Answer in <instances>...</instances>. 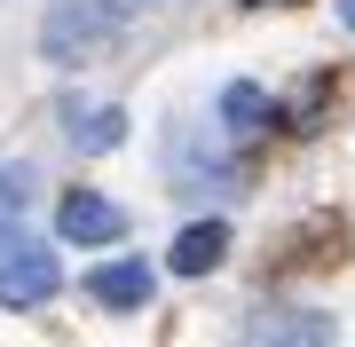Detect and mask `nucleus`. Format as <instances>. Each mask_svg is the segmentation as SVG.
<instances>
[{
	"instance_id": "1",
	"label": "nucleus",
	"mask_w": 355,
	"mask_h": 347,
	"mask_svg": "<svg viewBox=\"0 0 355 347\" xmlns=\"http://www.w3.org/2000/svg\"><path fill=\"white\" fill-rule=\"evenodd\" d=\"M119 39V0H55L40 24V55L48 64H87Z\"/></svg>"
},
{
	"instance_id": "2",
	"label": "nucleus",
	"mask_w": 355,
	"mask_h": 347,
	"mask_svg": "<svg viewBox=\"0 0 355 347\" xmlns=\"http://www.w3.org/2000/svg\"><path fill=\"white\" fill-rule=\"evenodd\" d=\"M55 253L40 237H0V308H40V300H55Z\"/></svg>"
},
{
	"instance_id": "3",
	"label": "nucleus",
	"mask_w": 355,
	"mask_h": 347,
	"mask_svg": "<svg viewBox=\"0 0 355 347\" xmlns=\"http://www.w3.org/2000/svg\"><path fill=\"white\" fill-rule=\"evenodd\" d=\"M245 347H331V316H324V308H292V300L253 308Z\"/></svg>"
},
{
	"instance_id": "4",
	"label": "nucleus",
	"mask_w": 355,
	"mask_h": 347,
	"mask_svg": "<svg viewBox=\"0 0 355 347\" xmlns=\"http://www.w3.org/2000/svg\"><path fill=\"white\" fill-rule=\"evenodd\" d=\"M127 221H119L111 197H95V190H64V206H55V237L64 244H111Z\"/></svg>"
},
{
	"instance_id": "5",
	"label": "nucleus",
	"mask_w": 355,
	"mask_h": 347,
	"mask_svg": "<svg viewBox=\"0 0 355 347\" xmlns=\"http://www.w3.org/2000/svg\"><path fill=\"white\" fill-rule=\"evenodd\" d=\"M71 118V150H111V142H127V111H119V103H71L64 111Z\"/></svg>"
},
{
	"instance_id": "6",
	"label": "nucleus",
	"mask_w": 355,
	"mask_h": 347,
	"mask_svg": "<svg viewBox=\"0 0 355 347\" xmlns=\"http://www.w3.org/2000/svg\"><path fill=\"white\" fill-rule=\"evenodd\" d=\"M87 292L103 308H142V300H150V269H142V260H103L87 276Z\"/></svg>"
},
{
	"instance_id": "7",
	"label": "nucleus",
	"mask_w": 355,
	"mask_h": 347,
	"mask_svg": "<svg viewBox=\"0 0 355 347\" xmlns=\"http://www.w3.org/2000/svg\"><path fill=\"white\" fill-rule=\"evenodd\" d=\"M221 253H229V229H221V221H190V229L174 237V276H205V269H221Z\"/></svg>"
},
{
	"instance_id": "8",
	"label": "nucleus",
	"mask_w": 355,
	"mask_h": 347,
	"mask_svg": "<svg viewBox=\"0 0 355 347\" xmlns=\"http://www.w3.org/2000/svg\"><path fill=\"white\" fill-rule=\"evenodd\" d=\"M261 118H268V103H261V87H253V79L221 87V127H229V134H253Z\"/></svg>"
},
{
	"instance_id": "9",
	"label": "nucleus",
	"mask_w": 355,
	"mask_h": 347,
	"mask_svg": "<svg viewBox=\"0 0 355 347\" xmlns=\"http://www.w3.org/2000/svg\"><path fill=\"white\" fill-rule=\"evenodd\" d=\"M24 206H32V174L16 166V158H0V221H16Z\"/></svg>"
},
{
	"instance_id": "10",
	"label": "nucleus",
	"mask_w": 355,
	"mask_h": 347,
	"mask_svg": "<svg viewBox=\"0 0 355 347\" xmlns=\"http://www.w3.org/2000/svg\"><path fill=\"white\" fill-rule=\"evenodd\" d=\"M340 16H347V32H355V0H340Z\"/></svg>"
}]
</instances>
